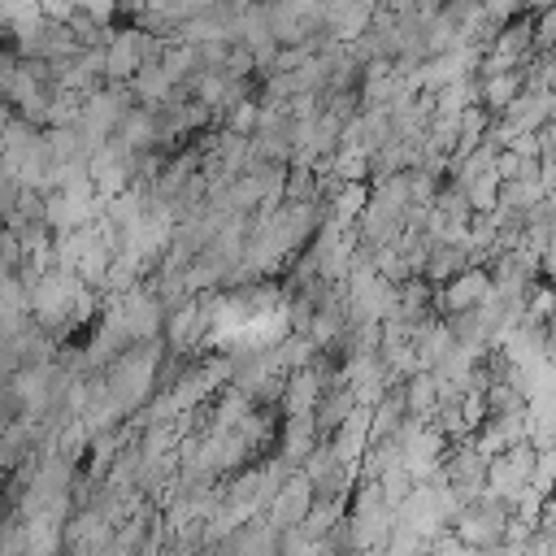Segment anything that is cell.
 <instances>
[{
	"mask_svg": "<svg viewBox=\"0 0 556 556\" xmlns=\"http://www.w3.org/2000/svg\"><path fill=\"white\" fill-rule=\"evenodd\" d=\"M552 52H556V43H552Z\"/></svg>",
	"mask_w": 556,
	"mask_h": 556,
	"instance_id": "cb8c5ba5",
	"label": "cell"
},
{
	"mask_svg": "<svg viewBox=\"0 0 556 556\" xmlns=\"http://www.w3.org/2000/svg\"><path fill=\"white\" fill-rule=\"evenodd\" d=\"M486 295H491V269L486 265H465L447 282L434 287V308L447 317V313H465V308L482 304Z\"/></svg>",
	"mask_w": 556,
	"mask_h": 556,
	"instance_id": "7a4b0ae2",
	"label": "cell"
},
{
	"mask_svg": "<svg viewBox=\"0 0 556 556\" xmlns=\"http://www.w3.org/2000/svg\"><path fill=\"white\" fill-rule=\"evenodd\" d=\"M526 87L521 70H500V74H478V100L486 104V113H504V104Z\"/></svg>",
	"mask_w": 556,
	"mask_h": 556,
	"instance_id": "30bf717a",
	"label": "cell"
},
{
	"mask_svg": "<svg viewBox=\"0 0 556 556\" xmlns=\"http://www.w3.org/2000/svg\"><path fill=\"white\" fill-rule=\"evenodd\" d=\"M556 43V4L534 13V48H552Z\"/></svg>",
	"mask_w": 556,
	"mask_h": 556,
	"instance_id": "ac0fdd59",
	"label": "cell"
},
{
	"mask_svg": "<svg viewBox=\"0 0 556 556\" xmlns=\"http://www.w3.org/2000/svg\"><path fill=\"white\" fill-rule=\"evenodd\" d=\"M256 117H261V100L248 91V96H235V100L222 109L217 126H222V130H235V135H252V130H256Z\"/></svg>",
	"mask_w": 556,
	"mask_h": 556,
	"instance_id": "5bb4252c",
	"label": "cell"
},
{
	"mask_svg": "<svg viewBox=\"0 0 556 556\" xmlns=\"http://www.w3.org/2000/svg\"><path fill=\"white\" fill-rule=\"evenodd\" d=\"M539 278L556 282V230H552V239H547L543 252H539Z\"/></svg>",
	"mask_w": 556,
	"mask_h": 556,
	"instance_id": "44dd1931",
	"label": "cell"
},
{
	"mask_svg": "<svg viewBox=\"0 0 556 556\" xmlns=\"http://www.w3.org/2000/svg\"><path fill=\"white\" fill-rule=\"evenodd\" d=\"M317 439H321V430H317V421H313V413H304V417H282V426H278V434H274V456H282L287 465H304V456L317 447Z\"/></svg>",
	"mask_w": 556,
	"mask_h": 556,
	"instance_id": "8992f818",
	"label": "cell"
},
{
	"mask_svg": "<svg viewBox=\"0 0 556 556\" xmlns=\"http://www.w3.org/2000/svg\"><path fill=\"white\" fill-rule=\"evenodd\" d=\"M9 117H13V104L0 96V130H4V122H9Z\"/></svg>",
	"mask_w": 556,
	"mask_h": 556,
	"instance_id": "603a6c76",
	"label": "cell"
},
{
	"mask_svg": "<svg viewBox=\"0 0 556 556\" xmlns=\"http://www.w3.org/2000/svg\"><path fill=\"white\" fill-rule=\"evenodd\" d=\"M130 91L139 104H165V100H174V78L165 74L161 61H143L130 78Z\"/></svg>",
	"mask_w": 556,
	"mask_h": 556,
	"instance_id": "9c48e42d",
	"label": "cell"
},
{
	"mask_svg": "<svg viewBox=\"0 0 556 556\" xmlns=\"http://www.w3.org/2000/svg\"><path fill=\"white\" fill-rule=\"evenodd\" d=\"M378 491H382V504H391V508L413 491V473L404 469V460H400V465H387V469L378 473Z\"/></svg>",
	"mask_w": 556,
	"mask_h": 556,
	"instance_id": "e0dca14e",
	"label": "cell"
},
{
	"mask_svg": "<svg viewBox=\"0 0 556 556\" xmlns=\"http://www.w3.org/2000/svg\"><path fill=\"white\" fill-rule=\"evenodd\" d=\"M161 356H165L161 339H148V343H130L122 356H113V361L104 365V387H109V395H113L126 413H135L139 404H148V395L156 391Z\"/></svg>",
	"mask_w": 556,
	"mask_h": 556,
	"instance_id": "6da1fadb",
	"label": "cell"
},
{
	"mask_svg": "<svg viewBox=\"0 0 556 556\" xmlns=\"http://www.w3.org/2000/svg\"><path fill=\"white\" fill-rule=\"evenodd\" d=\"M400 391H404V413H408V417L434 421V413H439V387H434V374H430V369L408 374V378L400 382Z\"/></svg>",
	"mask_w": 556,
	"mask_h": 556,
	"instance_id": "52a82bcc",
	"label": "cell"
},
{
	"mask_svg": "<svg viewBox=\"0 0 556 556\" xmlns=\"http://www.w3.org/2000/svg\"><path fill=\"white\" fill-rule=\"evenodd\" d=\"M539 526L543 530H556V486L543 495V504H539Z\"/></svg>",
	"mask_w": 556,
	"mask_h": 556,
	"instance_id": "7402d4cb",
	"label": "cell"
},
{
	"mask_svg": "<svg viewBox=\"0 0 556 556\" xmlns=\"http://www.w3.org/2000/svg\"><path fill=\"white\" fill-rule=\"evenodd\" d=\"M87 447H91L87 421H83V417H65V421L56 426V434H52V452L65 456L70 465H83V460H87Z\"/></svg>",
	"mask_w": 556,
	"mask_h": 556,
	"instance_id": "8fae6325",
	"label": "cell"
},
{
	"mask_svg": "<svg viewBox=\"0 0 556 556\" xmlns=\"http://www.w3.org/2000/svg\"><path fill=\"white\" fill-rule=\"evenodd\" d=\"M365 200H369V178H348V182H339V187L326 195V213H330L339 226H352V222L361 217Z\"/></svg>",
	"mask_w": 556,
	"mask_h": 556,
	"instance_id": "ba28073f",
	"label": "cell"
},
{
	"mask_svg": "<svg viewBox=\"0 0 556 556\" xmlns=\"http://www.w3.org/2000/svg\"><path fill=\"white\" fill-rule=\"evenodd\" d=\"M495 195H500V174L495 169H486V174H478V178L465 182V200H469L473 213H491L495 208Z\"/></svg>",
	"mask_w": 556,
	"mask_h": 556,
	"instance_id": "2e32d148",
	"label": "cell"
},
{
	"mask_svg": "<svg viewBox=\"0 0 556 556\" xmlns=\"http://www.w3.org/2000/svg\"><path fill=\"white\" fill-rule=\"evenodd\" d=\"M308 504H313V482H308L304 469H291L287 482H282V486L274 491V500L265 504V521H269L274 530H291V526L304 521Z\"/></svg>",
	"mask_w": 556,
	"mask_h": 556,
	"instance_id": "3957f363",
	"label": "cell"
},
{
	"mask_svg": "<svg viewBox=\"0 0 556 556\" xmlns=\"http://www.w3.org/2000/svg\"><path fill=\"white\" fill-rule=\"evenodd\" d=\"M143 61V26H117L104 48V83H130Z\"/></svg>",
	"mask_w": 556,
	"mask_h": 556,
	"instance_id": "277c9868",
	"label": "cell"
},
{
	"mask_svg": "<svg viewBox=\"0 0 556 556\" xmlns=\"http://www.w3.org/2000/svg\"><path fill=\"white\" fill-rule=\"evenodd\" d=\"M482 9H486L495 22H508V17L526 13V9H530V0H482Z\"/></svg>",
	"mask_w": 556,
	"mask_h": 556,
	"instance_id": "ffe728a7",
	"label": "cell"
},
{
	"mask_svg": "<svg viewBox=\"0 0 556 556\" xmlns=\"http://www.w3.org/2000/svg\"><path fill=\"white\" fill-rule=\"evenodd\" d=\"M469 265V252H465V243H430V256H426V269H421V278H430L434 287L439 282H447L456 269H465Z\"/></svg>",
	"mask_w": 556,
	"mask_h": 556,
	"instance_id": "7c38bea8",
	"label": "cell"
},
{
	"mask_svg": "<svg viewBox=\"0 0 556 556\" xmlns=\"http://www.w3.org/2000/svg\"><path fill=\"white\" fill-rule=\"evenodd\" d=\"M74 4L96 22H117L122 17V0H74Z\"/></svg>",
	"mask_w": 556,
	"mask_h": 556,
	"instance_id": "d6986e66",
	"label": "cell"
},
{
	"mask_svg": "<svg viewBox=\"0 0 556 556\" xmlns=\"http://www.w3.org/2000/svg\"><path fill=\"white\" fill-rule=\"evenodd\" d=\"M452 348H456V334L443 313H426L421 321H413V352H417L421 369H434Z\"/></svg>",
	"mask_w": 556,
	"mask_h": 556,
	"instance_id": "5b68a950",
	"label": "cell"
},
{
	"mask_svg": "<svg viewBox=\"0 0 556 556\" xmlns=\"http://www.w3.org/2000/svg\"><path fill=\"white\" fill-rule=\"evenodd\" d=\"M552 317H556V282H547V278H530L526 300H521V321L547 326Z\"/></svg>",
	"mask_w": 556,
	"mask_h": 556,
	"instance_id": "4fadbf2b",
	"label": "cell"
},
{
	"mask_svg": "<svg viewBox=\"0 0 556 556\" xmlns=\"http://www.w3.org/2000/svg\"><path fill=\"white\" fill-rule=\"evenodd\" d=\"M282 200H321V174L313 165H287L282 178Z\"/></svg>",
	"mask_w": 556,
	"mask_h": 556,
	"instance_id": "9a60e30c",
	"label": "cell"
}]
</instances>
